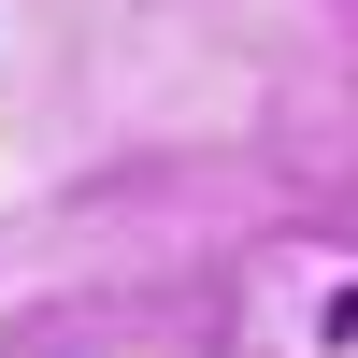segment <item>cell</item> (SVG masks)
I'll use <instances>...</instances> for the list:
<instances>
[{
    "label": "cell",
    "instance_id": "obj_1",
    "mask_svg": "<svg viewBox=\"0 0 358 358\" xmlns=\"http://www.w3.org/2000/svg\"><path fill=\"white\" fill-rule=\"evenodd\" d=\"M330 344H358V287H330Z\"/></svg>",
    "mask_w": 358,
    "mask_h": 358
}]
</instances>
